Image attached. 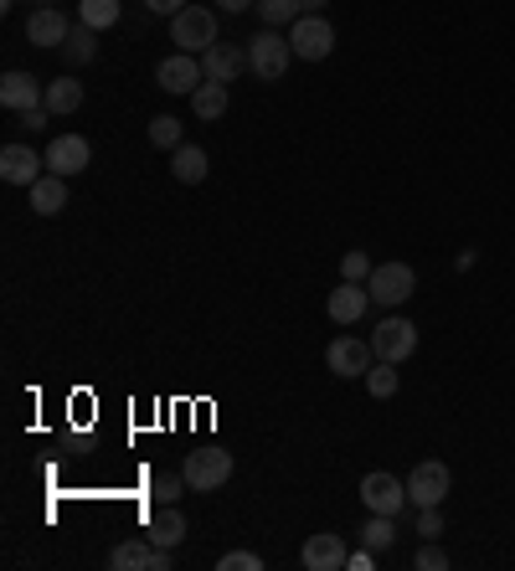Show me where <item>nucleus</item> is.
Returning <instances> with one entry per match:
<instances>
[{
  "mask_svg": "<svg viewBox=\"0 0 515 571\" xmlns=\"http://www.w3.org/2000/svg\"><path fill=\"white\" fill-rule=\"evenodd\" d=\"M155 83L165 93H197L201 83H206V67H201V58H191V52H171V58L155 67Z\"/></svg>",
  "mask_w": 515,
  "mask_h": 571,
  "instance_id": "obj_11",
  "label": "nucleus"
},
{
  "mask_svg": "<svg viewBox=\"0 0 515 571\" xmlns=\"http://www.w3.org/2000/svg\"><path fill=\"white\" fill-rule=\"evenodd\" d=\"M248 62H253L258 83H284L289 62H294V47H289V37H278L274 26H268V31L248 37Z\"/></svg>",
  "mask_w": 515,
  "mask_h": 571,
  "instance_id": "obj_1",
  "label": "nucleus"
},
{
  "mask_svg": "<svg viewBox=\"0 0 515 571\" xmlns=\"http://www.w3.org/2000/svg\"><path fill=\"white\" fill-rule=\"evenodd\" d=\"M402 499H407V484L397 479V473H381V469H372L366 479H361V505L372 515H402Z\"/></svg>",
  "mask_w": 515,
  "mask_h": 571,
  "instance_id": "obj_7",
  "label": "nucleus"
},
{
  "mask_svg": "<svg viewBox=\"0 0 515 571\" xmlns=\"http://www.w3.org/2000/svg\"><path fill=\"white\" fill-rule=\"evenodd\" d=\"M41 165H47V155H37L32 144H5V150H0V180H5V186H26V191H32L41 180Z\"/></svg>",
  "mask_w": 515,
  "mask_h": 571,
  "instance_id": "obj_13",
  "label": "nucleus"
},
{
  "mask_svg": "<svg viewBox=\"0 0 515 571\" xmlns=\"http://www.w3.org/2000/svg\"><path fill=\"white\" fill-rule=\"evenodd\" d=\"M299 561H304L310 571H340L346 561H351V551H346V541H340V535L319 531V535H310V541H304Z\"/></svg>",
  "mask_w": 515,
  "mask_h": 571,
  "instance_id": "obj_17",
  "label": "nucleus"
},
{
  "mask_svg": "<svg viewBox=\"0 0 515 571\" xmlns=\"http://www.w3.org/2000/svg\"><path fill=\"white\" fill-rule=\"evenodd\" d=\"M372 309V289H361V283H346L340 278V289H330V299H325V315H330V325H361V315Z\"/></svg>",
  "mask_w": 515,
  "mask_h": 571,
  "instance_id": "obj_15",
  "label": "nucleus"
},
{
  "mask_svg": "<svg viewBox=\"0 0 515 571\" xmlns=\"http://www.w3.org/2000/svg\"><path fill=\"white\" fill-rule=\"evenodd\" d=\"M417 535H423V541H438V535H443V505H423V510H417Z\"/></svg>",
  "mask_w": 515,
  "mask_h": 571,
  "instance_id": "obj_32",
  "label": "nucleus"
},
{
  "mask_svg": "<svg viewBox=\"0 0 515 571\" xmlns=\"http://www.w3.org/2000/svg\"><path fill=\"white\" fill-rule=\"evenodd\" d=\"M201 67H206V83H238L242 73H253L248 47H238V41H217L212 52H201Z\"/></svg>",
  "mask_w": 515,
  "mask_h": 571,
  "instance_id": "obj_12",
  "label": "nucleus"
},
{
  "mask_svg": "<svg viewBox=\"0 0 515 571\" xmlns=\"http://www.w3.org/2000/svg\"><path fill=\"white\" fill-rule=\"evenodd\" d=\"M222 11H233V16H242V11H248V5H258V0H217Z\"/></svg>",
  "mask_w": 515,
  "mask_h": 571,
  "instance_id": "obj_38",
  "label": "nucleus"
},
{
  "mask_svg": "<svg viewBox=\"0 0 515 571\" xmlns=\"http://www.w3.org/2000/svg\"><path fill=\"white\" fill-rule=\"evenodd\" d=\"M366 289H372V304L397 309V304H407V299L417 294V274L407 268V263H381V268H372Z\"/></svg>",
  "mask_w": 515,
  "mask_h": 571,
  "instance_id": "obj_5",
  "label": "nucleus"
},
{
  "mask_svg": "<svg viewBox=\"0 0 515 571\" xmlns=\"http://www.w3.org/2000/svg\"><path fill=\"white\" fill-rule=\"evenodd\" d=\"M62 58L73 62V67H83V62H93L99 58V31H93V26H73V31H67V41H62Z\"/></svg>",
  "mask_w": 515,
  "mask_h": 571,
  "instance_id": "obj_23",
  "label": "nucleus"
},
{
  "mask_svg": "<svg viewBox=\"0 0 515 571\" xmlns=\"http://www.w3.org/2000/svg\"><path fill=\"white\" fill-rule=\"evenodd\" d=\"M397 541V525H392V515H372L366 525H361V546H372V551H387Z\"/></svg>",
  "mask_w": 515,
  "mask_h": 571,
  "instance_id": "obj_27",
  "label": "nucleus"
},
{
  "mask_svg": "<svg viewBox=\"0 0 515 571\" xmlns=\"http://www.w3.org/2000/svg\"><path fill=\"white\" fill-rule=\"evenodd\" d=\"M289 47H294L299 62H325L336 52V26L325 16H315V11H304V16L289 26Z\"/></svg>",
  "mask_w": 515,
  "mask_h": 571,
  "instance_id": "obj_4",
  "label": "nucleus"
},
{
  "mask_svg": "<svg viewBox=\"0 0 515 571\" xmlns=\"http://www.w3.org/2000/svg\"><path fill=\"white\" fill-rule=\"evenodd\" d=\"M206 150L201 144H180V150H171V176L180 180V186H201L206 180Z\"/></svg>",
  "mask_w": 515,
  "mask_h": 571,
  "instance_id": "obj_19",
  "label": "nucleus"
},
{
  "mask_svg": "<svg viewBox=\"0 0 515 571\" xmlns=\"http://www.w3.org/2000/svg\"><path fill=\"white\" fill-rule=\"evenodd\" d=\"M5 5H11V0H5Z\"/></svg>",
  "mask_w": 515,
  "mask_h": 571,
  "instance_id": "obj_40",
  "label": "nucleus"
},
{
  "mask_svg": "<svg viewBox=\"0 0 515 571\" xmlns=\"http://www.w3.org/2000/svg\"><path fill=\"white\" fill-rule=\"evenodd\" d=\"M150 144H155V150H180V144H186V139H180V118H171V114L150 118Z\"/></svg>",
  "mask_w": 515,
  "mask_h": 571,
  "instance_id": "obj_28",
  "label": "nucleus"
},
{
  "mask_svg": "<svg viewBox=\"0 0 515 571\" xmlns=\"http://www.w3.org/2000/svg\"><path fill=\"white\" fill-rule=\"evenodd\" d=\"M47 114H52L47 103H41V109H26V114H21V124H26V129H47Z\"/></svg>",
  "mask_w": 515,
  "mask_h": 571,
  "instance_id": "obj_37",
  "label": "nucleus"
},
{
  "mask_svg": "<svg viewBox=\"0 0 515 571\" xmlns=\"http://www.w3.org/2000/svg\"><path fill=\"white\" fill-rule=\"evenodd\" d=\"M88 165H93V144L83 135H58L47 144V170H52V176L73 180V176H83Z\"/></svg>",
  "mask_w": 515,
  "mask_h": 571,
  "instance_id": "obj_10",
  "label": "nucleus"
},
{
  "mask_svg": "<svg viewBox=\"0 0 515 571\" xmlns=\"http://www.w3.org/2000/svg\"><path fill=\"white\" fill-rule=\"evenodd\" d=\"M253 11L263 16V26H274L278 31V26H294V21L304 16V0H258Z\"/></svg>",
  "mask_w": 515,
  "mask_h": 571,
  "instance_id": "obj_24",
  "label": "nucleus"
},
{
  "mask_svg": "<svg viewBox=\"0 0 515 571\" xmlns=\"http://www.w3.org/2000/svg\"><path fill=\"white\" fill-rule=\"evenodd\" d=\"M78 21L93 26V31H103V26L120 21V0H78Z\"/></svg>",
  "mask_w": 515,
  "mask_h": 571,
  "instance_id": "obj_26",
  "label": "nucleus"
},
{
  "mask_svg": "<svg viewBox=\"0 0 515 571\" xmlns=\"http://www.w3.org/2000/svg\"><path fill=\"white\" fill-rule=\"evenodd\" d=\"M171 41H176V52H212L217 47V16L206 11V5H186L180 16H171Z\"/></svg>",
  "mask_w": 515,
  "mask_h": 571,
  "instance_id": "obj_3",
  "label": "nucleus"
},
{
  "mask_svg": "<svg viewBox=\"0 0 515 571\" xmlns=\"http://www.w3.org/2000/svg\"><path fill=\"white\" fill-rule=\"evenodd\" d=\"M67 31H73V26H67V16H62L58 5H41V11L26 16V41H32V47H62Z\"/></svg>",
  "mask_w": 515,
  "mask_h": 571,
  "instance_id": "obj_18",
  "label": "nucleus"
},
{
  "mask_svg": "<svg viewBox=\"0 0 515 571\" xmlns=\"http://www.w3.org/2000/svg\"><path fill=\"white\" fill-rule=\"evenodd\" d=\"M217 567L222 571H263V556H258V551H227Z\"/></svg>",
  "mask_w": 515,
  "mask_h": 571,
  "instance_id": "obj_34",
  "label": "nucleus"
},
{
  "mask_svg": "<svg viewBox=\"0 0 515 571\" xmlns=\"http://www.w3.org/2000/svg\"><path fill=\"white\" fill-rule=\"evenodd\" d=\"M191 109H197V118H222L227 114V83H201L191 93Z\"/></svg>",
  "mask_w": 515,
  "mask_h": 571,
  "instance_id": "obj_25",
  "label": "nucleus"
},
{
  "mask_svg": "<svg viewBox=\"0 0 515 571\" xmlns=\"http://www.w3.org/2000/svg\"><path fill=\"white\" fill-rule=\"evenodd\" d=\"M340 278H346V283H366V278H372V257L361 253V248L356 253H346L340 257Z\"/></svg>",
  "mask_w": 515,
  "mask_h": 571,
  "instance_id": "obj_31",
  "label": "nucleus"
},
{
  "mask_svg": "<svg viewBox=\"0 0 515 571\" xmlns=\"http://www.w3.org/2000/svg\"><path fill=\"white\" fill-rule=\"evenodd\" d=\"M325 5H330V0H304V11H315V16H325Z\"/></svg>",
  "mask_w": 515,
  "mask_h": 571,
  "instance_id": "obj_39",
  "label": "nucleus"
},
{
  "mask_svg": "<svg viewBox=\"0 0 515 571\" xmlns=\"http://www.w3.org/2000/svg\"><path fill=\"white\" fill-rule=\"evenodd\" d=\"M109 567L114 571H160V546L150 535H129L109 551Z\"/></svg>",
  "mask_w": 515,
  "mask_h": 571,
  "instance_id": "obj_16",
  "label": "nucleus"
},
{
  "mask_svg": "<svg viewBox=\"0 0 515 571\" xmlns=\"http://www.w3.org/2000/svg\"><path fill=\"white\" fill-rule=\"evenodd\" d=\"M41 99H47V83H37L32 73H5L0 78V109H11V114H26V109H41Z\"/></svg>",
  "mask_w": 515,
  "mask_h": 571,
  "instance_id": "obj_14",
  "label": "nucleus"
},
{
  "mask_svg": "<svg viewBox=\"0 0 515 571\" xmlns=\"http://www.w3.org/2000/svg\"><path fill=\"white\" fill-rule=\"evenodd\" d=\"M233 469H238V458L227 454V448H197V454H186V464H180L186 484H191L197 494L222 490V484L233 479Z\"/></svg>",
  "mask_w": 515,
  "mask_h": 571,
  "instance_id": "obj_2",
  "label": "nucleus"
},
{
  "mask_svg": "<svg viewBox=\"0 0 515 571\" xmlns=\"http://www.w3.org/2000/svg\"><path fill=\"white\" fill-rule=\"evenodd\" d=\"M145 535H150L155 546H171V551H176L180 541H186V515H180L176 505H165L160 515H150V525H145Z\"/></svg>",
  "mask_w": 515,
  "mask_h": 571,
  "instance_id": "obj_21",
  "label": "nucleus"
},
{
  "mask_svg": "<svg viewBox=\"0 0 515 571\" xmlns=\"http://www.w3.org/2000/svg\"><path fill=\"white\" fill-rule=\"evenodd\" d=\"M62 206H67V180L47 170V176L32 186V212H37V217H58Z\"/></svg>",
  "mask_w": 515,
  "mask_h": 571,
  "instance_id": "obj_20",
  "label": "nucleus"
},
{
  "mask_svg": "<svg viewBox=\"0 0 515 571\" xmlns=\"http://www.w3.org/2000/svg\"><path fill=\"white\" fill-rule=\"evenodd\" d=\"M372 351H377V360L402 366V360L417 351V325L413 319H381L377 330H372Z\"/></svg>",
  "mask_w": 515,
  "mask_h": 571,
  "instance_id": "obj_9",
  "label": "nucleus"
},
{
  "mask_svg": "<svg viewBox=\"0 0 515 571\" xmlns=\"http://www.w3.org/2000/svg\"><path fill=\"white\" fill-rule=\"evenodd\" d=\"M47 109H52V114H78L83 109V83L73 78V73H67V78H58V83H47Z\"/></svg>",
  "mask_w": 515,
  "mask_h": 571,
  "instance_id": "obj_22",
  "label": "nucleus"
},
{
  "mask_svg": "<svg viewBox=\"0 0 515 571\" xmlns=\"http://www.w3.org/2000/svg\"><path fill=\"white\" fill-rule=\"evenodd\" d=\"M186 490H191V484H186V473H160L155 490H150V494H155L160 505H176V499H180Z\"/></svg>",
  "mask_w": 515,
  "mask_h": 571,
  "instance_id": "obj_30",
  "label": "nucleus"
},
{
  "mask_svg": "<svg viewBox=\"0 0 515 571\" xmlns=\"http://www.w3.org/2000/svg\"><path fill=\"white\" fill-rule=\"evenodd\" d=\"M413 567H417V571H449V551H443L438 541H428V546L413 556Z\"/></svg>",
  "mask_w": 515,
  "mask_h": 571,
  "instance_id": "obj_33",
  "label": "nucleus"
},
{
  "mask_svg": "<svg viewBox=\"0 0 515 571\" xmlns=\"http://www.w3.org/2000/svg\"><path fill=\"white\" fill-rule=\"evenodd\" d=\"M145 11H150V16H180L186 0H145Z\"/></svg>",
  "mask_w": 515,
  "mask_h": 571,
  "instance_id": "obj_35",
  "label": "nucleus"
},
{
  "mask_svg": "<svg viewBox=\"0 0 515 571\" xmlns=\"http://www.w3.org/2000/svg\"><path fill=\"white\" fill-rule=\"evenodd\" d=\"M325 366L351 381V376H366L377 366V351H372V340H361V335H336L330 351H325Z\"/></svg>",
  "mask_w": 515,
  "mask_h": 571,
  "instance_id": "obj_6",
  "label": "nucleus"
},
{
  "mask_svg": "<svg viewBox=\"0 0 515 571\" xmlns=\"http://www.w3.org/2000/svg\"><path fill=\"white\" fill-rule=\"evenodd\" d=\"M372 561H377V551H372V546H361V551H351L346 567H351V571H372Z\"/></svg>",
  "mask_w": 515,
  "mask_h": 571,
  "instance_id": "obj_36",
  "label": "nucleus"
},
{
  "mask_svg": "<svg viewBox=\"0 0 515 571\" xmlns=\"http://www.w3.org/2000/svg\"><path fill=\"white\" fill-rule=\"evenodd\" d=\"M449 484H454V473L443 469L438 458H423V464L407 473V499H413L417 510H423V505H443V499H449Z\"/></svg>",
  "mask_w": 515,
  "mask_h": 571,
  "instance_id": "obj_8",
  "label": "nucleus"
},
{
  "mask_svg": "<svg viewBox=\"0 0 515 571\" xmlns=\"http://www.w3.org/2000/svg\"><path fill=\"white\" fill-rule=\"evenodd\" d=\"M366 392L377 396V402H387V396H397V366H392V360H377V366L366 371Z\"/></svg>",
  "mask_w": 515,
  "mask_h": 571,
  "instance_id": "obj_29",
  "label": "nucleus"
}]
</instances>
